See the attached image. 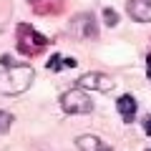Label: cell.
Wrapping results in <instances>:
<instances>
[{"label":"cell","instance_id":"6da1fadb","mask_svg":"<svg viewBox=\"0 0 151 151\" xmlns=\"http://www.w3.org/2000/svg\"><path fill=\"white\" fill-rule=\"evenodd\" d=\"M3 65H8V68L0 73V93L3 96H20V93H25L33 83V76H35L33 68L13 63L8 55H3Z\"/></svg>","mask_w":151,"mask_h":151},{"label":"cell","instance_id":"7a4b0ae2","mask_svg":"<svg viewBox=\"0 0 151 151\" xmlns=\"http://www.w3.org/2000/svg\"><path fill=\"white\" fill-rule=\"evenodd\" d=\"M60 108L70 116H83V113L93 111V98L83 88H73V91H65L60 96Z\"/></svg>","mask_w":151,"mask_h":151},{"label":"cell","instance_id":"3957f363","mask_svg":"<svg viewBox=\"0 0 151 151\" xmlns=\"http://www.w3.org/2000/svg\"><path fill=\"white\" fill-rule=\"evenodd\" d=\"M45 45H48V38H43L35 28L25 25V23L18 25V50H20V53L35 55V53H40Z\"/></svg>","mask_w":151,"mask_h":151},{"label":"cell","instance_id":"277c9868","mask_svg":"<svg viewBox=\"0 0 151 151\" xmlns=\"http://www.w3.org/2000/svg\"><path fill=\"white\" fill-rule=\"evenodd\" d=\"M68 30L73 33L76 38H98V23H96V18L91 15V13H78V15L70 20V25H68Z\"/></svg>","mask_w":151,"mask_h":151},{"label":"cell","instance_id":"5b68a950","mask_svg":"<svg viewBox=\"0 0 151 151\" xmlns=\"http://www.w3.org/2000/svg\"><path fill=\"white\" fill-rule=\"evenodd\" d=\"M76 86L83 88V91H101V93H108L113 86H116V81H113L111 76H106V73H86V76H81V78L76 81Z\"/></svg>","mask_w":151,"mask_h":151},{"label":"cell","instance_id":"8992f818","mask_svg":"<svg viewBox=\"0 0 151 151\" xmlns=\"http://www.w3.org/2000/svg\"><path fill=\"white\" fill-rule=\"evenodd\" d=\"M126 10L134 20L139 23H151V0H129Z\"/></svg>","mask_w":151,"mask_h":151},{"label":"cell","instance_id":"52a82bcc","mask_svg":"<svg viewBox=\"0 0 151 151\" xmlns=\"http://www.w3.org/2000/svg\"><path fill=\"white\" fill-rule=\"evenodd\" d=\"M76 146H78V151H113L111 146H106L98 136L93 134H83L76 139Z\"/></svg>","mask_w":151,"mask_h":151},{"label":"cell","instance_id":"ba28073f","mask_svg":"<svg viewBox=\"0 0 151 151\" xmlns=\"http://www.w3.org/2000/svg\"><path fill=\"white\" fill-rule=\"evenodd\" d=\"M116 108H119L121 119H124L126 124H131L134 116H136V98L131 96V93H126V96H121L119 101H116Z\"/></svg>","mask_w":151,"mask_h":151},{"label":"cell","instance_id":"9c48e42d","mask_svg":"<svg viewBox=\"0 0 151 151\" xmlns=\"http://www.w3.org/2000/svg\"><path fill=\"white\" fill-rule=\"evenodd\" d=\"M30 5L43 15H53V13H58L63 8V0H30Z\"/></svg>","mask_w":151,"mask_h":151},{"label":"cell","instance_id":"30bf717a","mask_svg":"<svg viewBox=\"0 0 151 151\" xmlns=\"http://www.w3.org/2000/svg\"><path fill=\"white\" fill-rule=\"evenodd\" d=\"M15 124V116H13L10 111H3L0 108V134H5V131H10V126Z\"/></svg>","mask_w":151,"mask_h":151},{"label":"cell","instance_id":"8fae6325","mask_svg":"<svg viewBox=\"0 0 151 151\" xmlns=\"http://www.w3.org/2000/svg\"><path fill=\"white\" fill-rule=\"evenodd\" d=\"M60 65H68V68H73V65H76V60H73V58H65V60H60L58 55H53V58L48 60V68H50V70H58Z\"/></svg>","mask_w":151,"mask_h":151},{"label":"cell","instance_id":"7c38bea8","mask_svg":"<svg viewBox=\"0 0 151 151\" xmlns=\"http://www.w3.org/2000/svg\"><path fill=\"white\" fill-rule=\"evenodd\" d=\"M103 23H106L108 28L119 25V13H116V10H111V8H106V10H103Z\"/></svg>","mask_w":151,"mask_h":151},{"label":"cell","instance_id":"4fadbf2b","mask_svg":"<svg viewBox=\"0 0 151 151\" xmlns=\"http://www.w3.org/2000/svg\"><path fill=\"white\" fill-rule=\"evenodd\" d=\"M146 73H149V78H151V53L146 55Z\"/></svg>","mask_w":151,"mask_h":151},{"label":"cell","instance_id":"5bb4252c","mask_svg":"<svg viewBox=\"0 0 151 151\" xmlns=\"http://www.w3.org/2000/svg\"><path fill=\"white\" fill-rule=\"evenodd\" d=\"M144 131H146V134L151 136V116H149V119H146V124H144Z\"/></svg>","mask_w":151,"mask_h":151},{"label":"cell","instance_id":"9a60e30c","mask_svg":"<svg viewBox=\"0 0 151 151\" xmlns=\"http://www.w3.org/2000/svg\"><path fill=\"white\" fill-rule=\"evenodd\" d=\"M149 151H151V149H149Z\"/></svg>","mask_w":151,"mask_h":151}]
</instances>
